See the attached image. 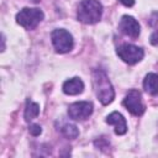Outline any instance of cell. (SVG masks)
I'll list each match as a JSON object with an SVG mask.
<instances>
[{
	"label": "cell",
	"instance_id": "cell-2",
	"mask_svg": "<svg viewBox=\"0 0 158 158\" xmlns=\"http://www.w3.org/2000/svg\"><path fill=\"white\" fill-rule=\"evenodd\" d=\"M102 5L99 0H81L78 5L77 19L86 25H93L101 19Z\"/></svg>",
	"mask_w": 158,
	"mask_h": 158
},
{
	"label": "cell",
	"instance_id": "cell-8",
	"mask_svg": "<svg viewBox=\"0 0 158 158\" xmlns=\"http://www.w3.org/2000/svg\"><path fill=\"white\" fill-rule=\"evenodd\" d=\"M120 30L123 35H126L128 37H132V38H137L139 36V32H141V26H139V23L137 22V20L135 17L125 15V16L121 17Z\"/></svg>",
	"mask_w": 158,
	"mask_h": 158
},
{
	"label": "cell",
	"instance_id": "cell-15",
	"mask_svg": "<svg viewBox=\"0 0 158 158\" xmlns=\"http://www.w3.org/2000/svg\"><path fill=\"white\" fill-rule=\"evenodd\" d=\"M151 43L153 44V46H158V30L157 31H154L152 35H151Z\"/></svg>",
	"mask_w": 158,
	"mask_h": 158
},
{
	"label": "cell",
	"instance_id": "cell-1",
	"mask_svg": "<svg viewBox=\"0 0 158 158\" xmlns=\"http://www.w3.org/2000/svg\"><path fill=\"white\" fill-rule=\"evenodd\" d=\"M93 84L95 94L102 105H107L114 100L115 91L104 70L95 69L93 72Z\"/></svg>",
	"mask_w": 158,
	"mask_h": 158
},
{
	"label": "cell",
	"instance_id": "cell-13",
	"mask_svg": "<svg viewBox=\"0 0 158 158\" xmlns=\"http://www.w3.org/2000/svg\"><path fill=\"white\" fill-rule=\"evenodd\" d=\"M60 132L67 137V138H77L79 135V131L75 125L72 123H64L63 127L60 128Z\"/></svg>",
	"mask_w": 158,
	"mask_h": 158
},
{
	"label": "cell",
	"instance_id": "cell-11",
	"mask_svg": "<svg viewBox=\"0 0 158 158\" xmlns=\"http://www.w3.org/2000/svg\"><path fill=\"white\" fill-rule=\"evenodd\" d=\"M143 88L148 94L157 95L158 94V74L156 73L147 74L143 80Z\"/></svg>",
	"mask_w": 158,
	"mask_h": 158
},
{
	"label": "cell",
	"instance_id": "cell-3",
	"mask_svg": "<svg viewBox=\"0 0 158 158\" xmlns=\"http://www.w3.org/2000/svg\"><path fill=\"white\" fill-rule=\"evenodd\" d=\"M44 15L40 9H31V7H25L20 10L16 15V22L25 27L26 30H33L42 20Z\"/></svg>",
	"mask_w": 158,
	"mask_h": 158
},
{
	"label": "cell",
	"instance_id": "cell-10",
	"mask_svg": "<svg viewBox=\"0 0 158 158\" xmlns=\"http://www.w3.org/2000/svg\"><path fill=\"white\" fill-rule=\"evenodd\" d=\"M84 90V83L79 78H72L69 80H65L63 84V93L67 95H78L83 93Z\"/></svg>",
	"mask_w": 158,
	"mask_h": 158
},
{
	"label": "cell",
	"instance_id": "cell-14",
	"mask_svg": "<svg viewBox=\"0 0 158 158\" xmlns=\"http://www.w3.org/2000/svg\"><path fill=\"white\" fill-rule=\"evenodd\" d=\"M28 131H30V133H31L32 136H38V135H41V132H42V128H41L40 125L33 123V125H31V126L28 127Z\"/></svg>",
	"mask_w": 158,
	"mask_h": 158
},
{
	"label": "cell",
	"instance_id": "cell-12",
	"mask_svg": "<svg viewBox=\"0 0 158 158\" xmlns=\"http://www.w3.org/2000/svg\"><path fill=\"white\" fill-rule=\"evenodd\" d=\"M40 114V105L27 100L26 101V107H25V120L26 121H32L33 118H36Z\"/></svg>",
	"mask_w": 158,
	"mask_h": 158
},
{
	"label": "cell",
	"instance_id": "cell-6",
	"mask_svg": "<svg viewBox=\"0 0 158 158\" xmlns=\"http://www.w3.org/2000/svg\"><path fill=\"white\" fill-rule=\"evenodd\" d=\"M117 54L125 63L136 64L139 60H142L144 52L141 47H137V46L130 44V43H125L117 48Z\"/></svg>",
	"mask_w": 158,
	"mask_h": 158
},
{
	"label": "cell",
	"instance_id": "cell-7",
	"mask_svg": "<svg viewBox=\"0 0 158 158\" xmlns=\"http://www.w3.org/2000/svg\"><path fill=\"white\" fill-rule=\"evenodd\" d=\"M93 114V104L89 101H78L73 102L68 107V115L75 121L86 120Z\"/></svg>",
	"mask_w": 158,
	"mask_h": 158
},
{
	"label": "cell",
	"instance_id": "cell-5",
	"mask_svg": "<svg viewBox=\"0 0 158 158\" xmlns=\"http://www.w3.org/2000/svg\"><path fill=\"white\" fill-rule=\"evenodd\" d=\"M122 105L135 116L143 115V112L146 110V106H144V104L142 101L141 93L138 90H135V89L130 90L126 94V96H125V99L122 101Z\"/></svg>",
	"mask_w": 158,
	"mask_h": 158
},
{
	"label": "cell",
	"instance_id": "cell-9",
	"mask_svg": "<svg viewBox=\"0 0 158 158\" xmlns=\"http://www.w3.org/2000/svg\"><path fill=\"white\" fill-rule=\"evenodd\" d=\"M106 122L109 125H114L115 126V133L116 135H125L127 131V125H126V120L125 117L120 114V112H111L107 117H106Z\"/></svg>",
	"mask_w": 158,
	"mask_h": 158
},
{
	"label": "cell",
	"instance_id": "cell-16",
	"mask_svg": "<svg viewBox=\"0 0 158 158\" xmlns=\"http://www.w3.org/2000/svg\"><path fill=\"white\" fill-rule=\"evenodd\" d=\"M122 5H125V6H127V7H130V6H133L135 5V0H118Z\"/></svg>",
	"mask_w": 158,
	"mask_h": 158
},
{
	"label": "cell",
	"instance_id": "cell-4",
	"mask_svg": "<svg viewBox=\"0 0 158 158\" xmlns=\"http://www.w3.org/2000/svg\"><path fill=\"white\" fill-rule=\"evenodd\" d=\"M51 38H52V43L58 53H67V52L72 51V48L74 46L72 35L67 30H63V28L54 30L51 35Z\"/></svg>",
	"mask_w": 158,
	"mask_h": 158
}]
</instances>
